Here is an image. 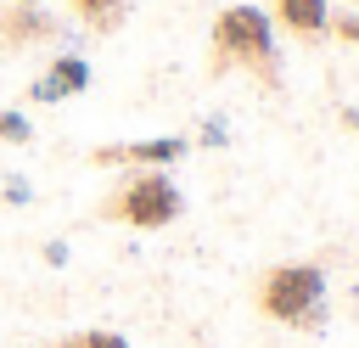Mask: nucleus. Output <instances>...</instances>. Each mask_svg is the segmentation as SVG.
Returning <instances> with one entry per match:
<instances>
[{"mask_svg":"<svg viewBox=\"0 0 359 348\" xmlns=\"http://www.w3.org/2000/svg\"><path fill=\"white\" fill-rule=\"evenodd\" d=\"M180 213H185V191H180L163 168H135V174H123V180L107 191V202H101V219L129 225V230H163V225H174Z\"/></svg>","mask_w":359,"mask_h":348,"instance_id":"obj_1","label":"nucleus"},{"mask_svg":"<svg viewBox=\"0 0 359 348\" xmlns=\"http://www.w3.org/2000/svg\"><path fill=\"white\" fill-rule=\"evenodd\" d=\"M258 314L280 326H320L325 320V269L320 264H275L258 275Z\"/></svg>","mask_w":359,"mask_h":348,"instance_id":"obj_2","label":"nucleus"},{"mask_svg":"<svg viewBox=\"0 0 359 348\" xmlns=\"http://www.w3.org/2000/svg\"><path fill=\"white\" fill-rule=\"evenodd\" d=\"M213 56L236 67L275 73V17L258 6H224L213 17Z\"/></svg>","mask_w":359,"mask_h":348,"instance_id":"obj_3","label":"nucleus"},{"mask_svg":"<svg viewBox=\"0 0 359 348\" xmlns=\"http://www.w3.org/2000/svg\"><path fill=\"white\" fill-rule=\"evenodd\" d=\"M191 152L185 135H157V140H129V146H101L90 152V163H135V168H168Z\"/></svg>","mask_w":359,"mask_h":348,"instance_id":"obj_4","label":"nucleus"},{"mask_svg":"<svg viewBox=\"0 0 359 348\" xmlns=\"http://www.w3.org/2000/svg\"><path fill=\"white\" fill-rule=\"evenodd\" d=\"M275 22L297 39L331 34V0H275Z\"/></svg>","mask_w":359,"mask_h":348,"instance_id":"obj_5","label":"nucleus"},{"mask_svg":"<svg viewBox=\"0 0 359 348\" xmlns=\"http://www.w3.org/2000/svg\"><path fill=\"white\" fill-rule=\"evenodd\" d=\"M56 22L39 11V6H6L0 11V39L6 45H34V39H50Z\"/></svg>","mask_w":359,"mask_h":348,"instance_id":"obj_6","label":"nucleus"},{"mask_svg":"<svg viewBox=\"0 0 359 348\" xmlns=\"http://www.w3.org/2000/svg\"><path fill=\"white\" fill-rule=\"evenodd\" d=\"M45 79H50L56 95L67 101V95L90 90V62H84V56H50V73H45Z\"/></svg>","mask_w":359,"mask_h":348,"instance_id":"obj_7","label":"nucleus"},{"mask_svg":"<svg viewBox=\"0 0 359 348\" xmlns=\"http://www.w3.org/2000/svg\"><path fill=\"white\" fill-rule=\"evenodd\" d=\"M67 11H79L90 28H118V17H123V0H67Z\"/></svg>","mask_w":359,"mask_h":348,"instance_id":"obj_8","label":"nucleus"},{"mask_svg":"<svg viewBox=\"0 0 359 348\" xmlns=\"http://www.w3.org/2000/svg\"><path fill=\"white\" fill-rule=\"evenodd\" d=\"M0 140H6V146L34 140V118H28L22 107H0Z\"/></svg>","mask_w":359,"mask_h":348,"instance_id":"obj_9","label":"nucleus"},{"mask_svg":"<svg viewBox=\"0 0 359 348\" xmlns=\"http://www.w3.org/2000/svg\"><path fill=\"white\" fill-rule=\"evenodd\" d=\"M56 348H129V337H118V331H107V326H90V331L62 337Z\"/></svg>","mask_w":359,"mask_h":348,"instance_id":"obj_10","label":"nucleus"},{"mask_svg":"<svg viewBox=\"0 0 359 348\" xmlns=\"http://www.w3.org/2000/svg\"><path fill=\"white\" fill-rule=\"evenodd\" d=\"M28 196H34V191H28V180H22V174H11V180H6V202H28Z\"/></svg>","mask_w":359,"mask_h":348,"instance_id":"obj_11","label":"nucleus"},{"mask_svg":"<svg viewBox=\"0 0 359 348\" xmlns=\"http://www.w3.org/2000/svg\"><path fill=\"white\" fill-rule=\"evenodd\" d=\"M331 28H337V39H359V17H331Z\"/></svg>","mask_w":359,"mask_h":348,"instance_id":"obj_12","label":"nucleus"},{"mask_svg":"<svg viewBox=\"0 0 359 348\" xmlns=\"http://www.w3.org/2000/svg\"><path fill=\"white\" fill-rule=\"evenodd\" d=\"M45 264H67V247L62 241H45Z\"/></svg>","mask_w":359,"mask_h":348,"instance_id":"obj_13","label":"nucleus"},{"mask_svg":"<svg viewBox=\"0 0 359 348\" xmlns=\"http://www.w3.org/2000/svg\"><path fill=\"white\" fill-rule=\"evenodd\" d=\"M348 123H353V129H359V107H353V112H348Z\"/></svg>","mask_w":359,"mask_h":348,"instance_id":"obj_14","label":"nucleus"},{"mask_svg":"<svg viewBox=\"0 0 359 348\" xmlns=\"http://www.w3.org/2000/svg\"><path fill=\"white\" fill-rule=\"evenodd\" d=\"M11 6H45V0H11Z\"/></svg>","mask_w":359,"mask_h":348,"instance_id":"obj_15","label":"nucleus"},{"mask_svg":"<svg viewBox=\"0 0 359 348\" xmlns=\"http://www.w3.org/2000/svg\"><path fill=\"white\" fill-rule=\"evenodd\" d=\"M353 6H359V0H353Z\"/></svg>","mask_w":359,"mask_h":348,"instance_id":"obj_16","label":"nucleus"}]
</instances>
